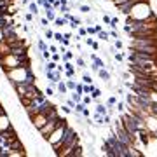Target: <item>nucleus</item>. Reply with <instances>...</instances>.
I'll return each instance as SVG.
<instances>
[{
  "label": "nucleus",
  "mask_w": 157,
  "mask_h": 157,
  "mask_svg": "<svg viewBox=\"0 0 157 157\" xmlns=\"http://www.w3.org/2000/svg\"><path fill=\"white\" fill-rule=\"evenodd\" d=\"M0 113H2V108H0Z\"/></svg>",
  "instance_id": "9b49d317"
},
{
  "label": "nucleus",
  "mask_w": 157,
  "mask_h": 157,
  "mask_svg": "<svg viewBox=\"0 0 157 157\" xmlns=\"http://www.w3.org/2000/svg\"><path fill=\"white\" fill-rule=\"evenodd\" d=\"M7 129H11V117L0 113V133H4V131H7Z\"/></svg>",
  "instance_id": "0eeeda50"
},
{
  "label": "nucleus",
  "mask_w": 157,
  "mask_h": 157,
  "mask_svg": "<svg viewBox=\"0 0 157 157\" xmlns=\"http://www.w3.org/2000/svg\"><path fill=\"white\" fill-rule=\"evenodd\" d=\"M129 19H138V21H143V19H148L152 17V7L147 0H141V2H136L131 6V9L128 11Z\"/></svg>",
  "instance_id": "f03ea898"
},
{
  "label": "nucleus",
  "mask_w": 157,
  "mask_h": 157,
  "mask_svg": "<svg viewBox=\"0 0 157 157\" xmlns=\"http://www.w3.org/2000/svg\"><path fill=\"white\" fill-rule=\"evenodd\" d=\"M0 26H2V17H0Z\"/></svg>",
  "instance_id": "9d476101"
},
{
  "label": "nucleus",
  "mask_w": 157,
  "mask_h": 157,
  "mask_svg": "<svg viewBox=\"0 0 157 157\" xmlns=\"http://www.w3.org/2000/svg\"><path fill=\"white\" fill-rule=\"evenodd\" d=\"M6 39V35H4V32H2V28H0V40H4Z\"/></svg>",
  "instance_id": "1a4fd4ad"
},
{
  "label": "nucleus",
  "mask_w": 157,
  "mask_h": 157,
  "mask_svg": "<svg viewBox=\"0 0 157 157\" xmlns=\"http://www.w3.org/2000/svg\"><path fill=\"white\" fill-rule=\"evenodd\" d=\"M58 124H59V121H58V117H56V119H49V121H47V122H45L44 126H42V128L39 129L40 136H42V138H45V140H47V136H49L51 133H52V129L56 128Z\"/></svg>",
  "instance_id": "423d86ee"
},
{
  "label": "nucleus",
  "mask_w": 157,
  "mask_h": 157,
  "mask_svg": "<svg viewBox=\"0 0 157 157\" xmlns=\"http://www.w3.org/2000/svg\"><path fill=\"white\" fill-rule=\"evenodd\" d=\"M0 65H2V68L7 72V70L16 68V67L21 65V56L16 54V52H9V54H6V56L0 58Z\"/></svg>",
  "instance_id": "7ed1b4c3"
},
{
  "label": "nucleus",
  "mask_w": 157,
  "mask_h": 157,
  "mask_svg": "<svg viewBox=\"0 0 157 157\" xmlns=\"http://www.w3.org/2000/svg\"><path fill=\"white\" fill-rule=\"evenodd\" d=\"M143 122H145V129H147V133H148V135H150V136L157 135V115L148 113V115H145Z\"/></svg>",
  "instance_id": "39448f33"
},
{
  "label": "nucleus",
  "mask_w": 157,
  "mask_h": 157,
  "mask_svg": "<svg viewBox=\"0 0 157 157\" xmlns=\"http://www.w3.org/2000/svg\"><path fill=\"white\" fill-rule=\"evenodd\" d=\"M11 51H12V45L9 44V42H7L6 39H4V40H0V58H2V56H6V54H9Z\"/></svg>",
  "instance_id": "6e6552de"
},
{
  "label": "nucleus",
  "mask_w": 157,
  "mask_h": 157,
  "mask_svg": "<svg viewBox=\"0 0 157 157\" xmlns=\"http://www.w3.org/2000/svg\"><path fill=\"white\" fill-rule=\"evenodd\" d=\"M6 77L11 80V84H30L33 78H32V75H30V68L28 67H23V65H19V67L16 68H11V70H7Z\"/></svg>",
  "instance_id": "f257e3e1"
},
{
  "label": "nucleus",
  "mask_w": 157,
  "mask_h": 157,
  "mask_svg": "<svg viewBox=\"0 0 157 157\" xmlns=\"http://www.w3.org/2000/svg\"><path fill=\"white\" fill-rule=\"evenodd\" d=\"M67 126L65 124H58L56 128L52 129V133H51L49 136H47V141H49V145H52V147H56L59 141L65 138V135H67Z\"/></svg>",
  "instance_id": "20e7f679"
}]
</instances>
